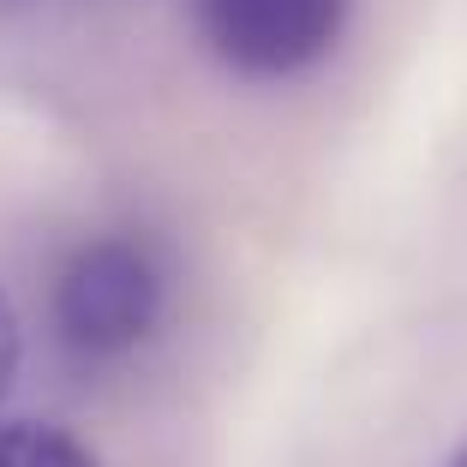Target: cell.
Segmentation results:
<instances>
[{
    "instance_id": "cell-1",
    "label": "cell",
    "mask_w": 467,
    "mask_h": 467,
    "mask_svg": "<svg viewBox=\"0 0 467 467\" xmlns=\"http://www.w3.org/2000/svg\"><path fill=\"white\" fill-rule=\"evenodd\" d=\"M168 306H174L168 252L138 228H109L60 258L48 288V324L78 366H120L162 330Z\"/></svg>"
},
{
    "instance_id": "cell-3",
    "label": "cell",
    "mask_w": 467,
    "mask_h": 467,
    "mask_svg": "<svg viewBox=\"0 0 467 467\" xmlns=\"http://www.w3.org/2000/svg\"><path fill=\"white\" fill-rule=\"evenodd\" d=\"M0 467H97V455L84 450L67 426L6 420V426H0Z\"/></svg>"
},
{
    "instance_id": "cell-4",
    "label": "cell",
    "mask_w": 467,
    "mask_h": 467,
    "mask_svg": "<svg viewBox=\"0 0 467 467\" xmlns=\"http://www.w3.org/2000/svg\"><path fill=\"white\" fill-rule=\"evenodd\" d=\"M18 366H25V330H18V312L6 300V288H0V401L13 396Z\"/></svg>"
},
{
    "instance_id": "cell-2",
    "label": "cell",
    "mask_w": 467,
    "mask_h": 467,
    "mask_svg": "<svg viewBox=\"0 0 467 467\" xmlns=\"http://www.w3.org/2000/svg\"><path fill=\"white\" fill-rule=\"evenodd\" d=\"M354 0H192L198 42L246 84H288L336 55Z\"/></svg>"
},
{
    "instance_id": "cell-5",
    "label": "cell",
    "mask_w": 467,
    "mask_h": 467,
    "mask_svg": "<svg viewBox=\"0 0 467 467\" xmlns=\"http://www.w3.org/2000/svg\"><path fill=\"white\" fill-rule=\"evenodd\" d=\"M450 467H467V443H462V455H455V462H450Z\"/></svg>"
}]
</instances>
